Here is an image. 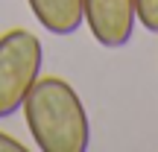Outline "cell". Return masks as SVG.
Wrapping results in <instances>:
<instances>
[{
    "label": "cell",
    "mask_w": 158,
    "mask_h": 152,
    "mask_svg": "<svg viewBox=\"0 0 158 152\" xmlns=\"http://www.w3.org/2000/svg\"><path fill=\"white\" fill-rule=\"evenodd\" d=\"M21 108L41 152H88L91 120L70 82L59 76H38Z\"/></svg>",
    "instance_id": "cell-1"
},
{
    "label": "cell",
    "mask_w": 158,
    "mask_h": 152,
    "mask_svg": "<svg viewBox=\"0 0 158 152\" xmlns=\"http://www.w3.org/2000/svg\"><path fill=\"white\" fill-rule=\"evenodd\" d=\"M44 68V47L29 29H9L0 35V120L21 111L27 94Z\"/></svg>",
    "instance_id": "cell-2"
},
{
    "label": "cell",
    "mask_w": 158,
    "mask_h": 152,
    "mask_svg": "<svg viewBox=\"0 0 158 152\" xmlns=\"http://www.w3.org/2000/svg\"><path fill=\"white\" fill-rule=\"evenodd\" d=\"M82 23L106 50H120L135 35V0H82Z\"/></svg>",
    "instance_id": "cell-3"
},
{
    "label": "cell",
    "mask_w": 158,
    "mask_h": 152,
    "mask_svg": "<svg viewBox=\"0 0 158 152\" xmlns=\"http://www.w3.org/2000/svg\"><path fill=\"white\" fill-rule=\"evenodd\" d=\"M35 21L50 35H73L82 27V0H27Z\"/></svg>",
    "instance_id": "cell-4"
},
{
    "label": "cell",
    "mask_w": 158,
    "mask_h": 152,
    "mask_svg": "<svg viewBox=\"0 0 158 152\" xmlns=\"http://www.w3.org/2000/svg\"><path fill=\"white\" fill-rule=\"evenodd\" d=\"M135 15L147 32L158 35V0H135Z\"/></svg>",
    "instance_id": "cell-5"
},
{
    "label": "cell",
    "mask_w": 158,
    "mask_h": 152,
    "mask_svg": "<svg viewBox=\"0 0 158 152\" xmlns=\"http://www.w3.org/2000/svg\"><path fill=\"white\" fill-rule=\"evenodd\" d=\"M0 152H27L21 141H15L12 135H6V132H0Z\"/></svg>",
    "instance_id": "cell-6"
}]
</instances>
